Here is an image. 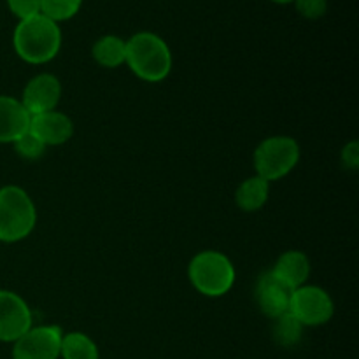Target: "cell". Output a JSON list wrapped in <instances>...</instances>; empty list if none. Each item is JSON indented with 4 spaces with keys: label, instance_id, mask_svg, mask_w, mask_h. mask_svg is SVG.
<instances>
[{
    "label": "cell",
    "instance_id": "1",
    "mask_svg": "<svg viewBox=\"0 0 359 359\" xmlns=\"http://www.w3.org/2000/svg\"><path fill=\"white\" fill-rule=\"evenodd\" d=\"M14 51L23 62L42 65L55 58L62 48V30L58 23L44 14L21 20L14 28Z\"/></svg>",
    "mask_w": 359,
    "mask_h": 359
},
{
    "label": "cell",
    "instance_id": "2",
    "mask_svg": "<svg viewBox=\"0 0 359 359\" xmlns=\"http://www.w3.org/2000/svg\"><path fill=\"white\" fill-rule=\"evenodd\" d=\"M125 63L139 79L160 83L172 70V53L160 35L139 32L126 41Z\"/></svg>",
    "mask_w": 359,
    "mask_h": 359
},
{
    "label": "cell",
    "instance_id": "3",
    "mask_svg": "<svg viewBox=\"0 0 359 359\" xmlns=\"http://www.w3.org/2000/svg\"><path fill=\"white\" fill-rule=\"evenodd\" d=\"M37 224L34 200L20 186L0 188V242L13 244L27 238Z\"/></svg>",
    "mask_w": 359,
    "mask_h": 359
},
{
    "label": "cell",
    "instance_id": "4",
    "mask_svg": "<svg viewBox=\"0 0 359 359\" xmlns=\"http://www.w3.org/2000/svg\"><path fill=\"white\" fill-rule=\"evenodd\" d=\"M188 277L198 293L217 298L233 287L237 272L226 255L219 251H202L189 262Z\"/></svg>",
    "mask_w": 359,
    "mask_h": 359
},
{
    "label": "cell",
    "instance_id": "5",
    "mask_svg": "<svg viewBox=\"0 0 359 359\" xmlns=\"http://www.w3.org/2000/svg\"><path fill=\"white\" fill-rule=\"evenodd\" d=\"M256 175L269 182L286 177L300 161V144L287 135L269 137L255 149Z\"/></svg>",
    "mask_w": 359,
    "mask_h": 359
},
{
    "label": "cell",
    "instance_id": "6",
    "mask_svg": "<svg viewBox=\"0 0 359 359\" xmlns=\"http://www.w3.org/2000/svg\"><path fill=\"white\" fill-rule=\"evenodd\" d=\"M290 312L304 326H321L333 318L335 304L323 287L304 284L293 290Z\"/></svg>",
    "mask_w": 359,
    "mask_h": 359
},
{
    "label": "cell",
    "instance_id": "7",
    "mask_svg": "<svg viewBox=\"0 0 359 359\" xmlns=\"http://www.w3.org/2000/svg\"><path fill=\"white\" fill-rule=\"evenodd\" d=\"M63 332L60 326L30 328L14 342L13 359H58Z\"/></svg>",
    "mask_w": 359,
    "mask_h": 359
},
{
    "label": "cell",
    "instance_id": "8",
    "mask_svg": "<svg viewBox=\"0 0 359 359\" xmlns=\"http://www.w3.org/2000/svg\"><path fill=\"white\" fill-rule=\"evenodd\" d=\"M32 328V311L14 291L0 290V342H16Z\"/></svg>",
    "mask_w": 359,
    "mask_h": 359
},
{
    "label": "cell",
    "instance_id": "9",
    "mask_svg": "<svg viewBox=\"0 0 359 359\" xmlns=\"http://www.w3.org/2000/svg\"><path fill=\"white\" fill-rule=\"evenodd\" d=\"M62 98V83L53 74H37L27 83L21 97V104L28 114L35 116L41 112L55 111Z\"/></svg>",
    "mask_w": 359,
    "mask_h": 359
},
{
    "label": "cell",
    "instance_id": "10",
    "mask_svg": "<svg viewBox=\"0 0 359 359\" xmlns=\"http://www.w3.org/2000/svg\"><path fill=\"white\" fill-rule=\"evenodd\" d=\"M291 294H293V290L280 283L272 272H265L256 280V304H258L259 311L269 318L277 319L279 316L290 312Z\"/></svg>",
    "mask_w": 359,
    "mask_h": 359
},
{
    "label": "cell",
    "instance_id": "11",
    "mask_svg": "<svg viewBox=\"0 0 359 359\" xmlns=\"http://www.w3.org/2000/svg\"><path fill=\"white\" fill-rule=\"evenodd\" d=\"M32 133L48 146H62V144L69 142L74 135V123L65 112L60 111H48L35 114L30 118V126H28Z\"/></svg>",
    "mask_w": 359,
    "mask_h": 359
},
{
    "label": "cell",
    "instance_id": "12",
    "mask_svg": "<svg viewBox=\"0 0 359 359\" xmlns=\"http://www.w3.org/2000/svg\"><path fill=\"white\" fill-rule=\"evenodd\" d=\"M30 118L21 100L0 95V144H13L30 126Z\"/></svg>",
    "mask_w": 359,
    "mask_h": 359
},
{
    "label": "cell",
    "instance_id": "13",
    "mask_svg": "<svg viewBox=\"0 0 359 359\" xmlns=\"http://www.w3.org/2000/svg\"><path fill=\"white\" fill-rule=\"evenodd\" d=\"M270 272L290 290H297L307 283L311 276V262L302 251H286L279 256Z\"/></svg>",
    "mask_w": 359,
    "mask_h": 359
},
{
    "label": "cell",
    "instance_id": "14",
    "mask_svg": "<svg viewBox=\"0 0 359 359\" xmlns=\"http://www.w3.org/2000/svg\"><path fill=\"white\" fill-rule=\"evenodd\" d=\"M270 195V182L259 175L245 179L235 191V202L244 212H256L266 203Z\"/></svg>",
    "mask_w": 359,
    "mask_h": 359
},
{
    "label": "cell",
    "instance_id": "15",
    "mask_svg": "<svg viewBox=\"0 0 359 359\" xmlns=\"http://www.w3.org/2000/svg\"><path fill=\"white\" fill-rule=\"evenodd\" d=\"M95 62L105 69H118L126 60V41L118 35H104L91 49Z\"/></svg>",
    "mask_w": 359,
    "mask_h": 359
},
{
    "label": "cell",
    "instance_id": "16",
    "mask_svg": "<svg viewBox=\"0 0 359 359\" xmlns=\"http://www.w3.org/2000/svg\"><path fill=\"white\" fill-rule=\"evenodd\" d=\"M60 358L63 359H98V347L81 332H70L62 337Z\"/></svg>",
    "mask_w": 359,
    "mask_h": 359
},
{
    "label": "cell",
    "instance_id": "17",
    "mask_svg": "<svg viewBox=\"0 0 359 359\" xmlns=\"http://www.w3.org/2000/svg\"><path fill=\"white\" fill-rule=\"evenodd\" d=\"M273 321H276L273 323V339H276L277 344L284 347H291L300 342L305 326L291 312L279 316Z\"/></svg>",
    "mask_w": 359,
    "mask_h": 359
},
{
    "label": "cell",
    "instance_id": "18",
    "mask_svg": "<svg viewBox=\"0 0 359 359\" xmlns=\"http://www.w3.org/2000/svg\"><path fill=\"white\" fill-rule=\"evenodd\" d=\"M83 0H41V14L55 23L67 21L79 13Z\"/></svg>",
    "mask_w": 359,
    "mask_h": 359
},
{
    "label": "cell",
    "instance_id": "19",
    "mask_svg": "<svg viewBox=\"0 0 359 359\" xmlns=\"http://www.w3.org/2000/svg\"><path fill=\"white\" fill-rule=\"evenodd\" d=\"M13 146L14 149H16V153L20 154L21 158H25V160H37V158H41L46 151L44 144H42L30 130H27L20 139L14 140Z\"/></svg>",
    "mask_w": 359,
    "mask_h": 359
},
{
    "label": "cell",
    "instance_id": "20",
    "mask_svg": "<svg viewBox=\"0 0 359 359\" xmlns=\"http://www.w3.org/2000/svg\"><path fill=\"white\" fill-rule=\"evenodd\" d=\"M294 7L307 20H319L328 11V0H294Z\"/></svg>",
    "mask_w": 359,
    "mask_h": 359
},
{
    "label": "cell",
    "instance_id": "21",
    "mask_svg": "<svg viewBox=\"0 0 359 359\" xmlns=\"http://www.w3.org/2000/svg\"><path fill=\"white\" fill-rule=\"evenodd\" d=\"M7 6L20 21L41 14V0H7Z\"/></svg>",
    "mask_w": 359,
    "mask_h": 359
},
{
    "label": "cell",
    "instance_id": "22",
    "mask_svg": "<svg viewBox=\"0 0 359 359\" xmlns=\"http://www.w3.org/2000/svg\"><path fill=\"white\" fill-rule=\"evenodd\" d=\"M340 158H342V165L346 168H351V170H358L359 167V144L358 140H351L349 144H346L340 153Z\"/></svg>",
    "mask_w": 359,
    "mask_h": 359
},
{
    "label": "cell",
    "instance_id": "23",
    "mask_svg": "<svg viewBox=\"0 0 359 359\" xmlns=\"http://www.w3.org/2000/svg\"><path fill=\"white\" fill-rule=\"evenodd\" d=\"M272 2H276V4H291V2H294V0H272Z\"/></svg>",
    "mask_w": 359,
    "mask_h": 359
}]
</instances>
